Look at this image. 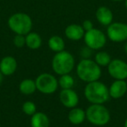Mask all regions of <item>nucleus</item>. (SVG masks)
Instances as JSON below:
<instances>
[{
  "label": "nucleus",
  "instance_id": "nucleus-1",
  "mask_svg": "<svg viewBox=\"0 0 127 127\" xmlns=\"http://www.w3.org/2000/svg\"><path fill=\"white\" fill-rule=\"evenodd\" d=\"M85 96L92 104H103L109 100V88L102 82L93 81L87 83L85 88Z\"/></svg>",
  "mask_w": 127,
  "mask_h": 127
},
{
  "label": "nucleus",
  "instance_id": "nucleus-2",
  "mask_svg": "<svg viewBox=\"0 0 127 127\" xmlns=\"http://www.w3.org/2000/svg\"><path fill=\"white\" fill-rule=\"evenodd\" d=\"M78 77L84 82L97 81L101 77V68L92 59H82L77 66Z\"/></svg>",
  "mask_w": 127,
  "mask_h": 127
},
{
  "label": "nucleus",
  "instance_id": "nucleus-3",
  "mask_svg": "<svg viewBox=\"0 0 127 127\" xmlns=\"http://www.w3.org/2000/svg\"><path fill=\"white\" fill-rule=\"evenodd\" d=\"M75 65L74 57L70 52L62 51L54 55L51 61V66L54 72L58 75L69 74Z\"/></svg>",
  "mask_w": 127,
  "mask_h": 127
},
{
  "label": "nucleus",
  "instance_id": "nucleus-4",
  "mask_svg": "<svg viewBox=\"0 0 127 127\" xmlns=\"http://www.w3.org/2000/svg\"><path fill=\"white\" fill-rule=\"evenodd\" d=\"M32 19L27 13L16 12L8 19V26L15 34L27 35L32 29Z\"/></svg>",
  "mask_w": 127,
  "mask_h": 127
},
{
  "label": "nucleus",
  "instance_id": "nucleus-5",
  "mask_svg": "<svg viewBox=\"0 0 127 127\" xmlns=\"http://www.w3.org/2000/svg\"><path fill=\"white\" fill-rule=\"evenodd\" d=\"M86 119L91 124L97 126H103L109 123L111 119L110 111L104 104H92L86 111Z\"/></svg>",
  "mask_w": 127,
  "mask_h": 127
},
{
  "label": "nucleus",
  "instance_id": "nucleus-6",
  "mask_svg": "<svg viewBox=\"0 0 127 127\" xmlns=\"http://www.w3.org/2000/svg\"><path fill=\"white\" fill-rule=\"evenodd\" d=\"M37 90L43 94H52L58 90V81L50 73H42L35 80Z\"/></svg>",
  "mask_w": 127,
  "mask_h": 127
},
{
  "label": "nucleus",
  "instance_id": "nucleus-7",
  "mask_svg": "<svg viewBox=\"0 0 127 127\" xmlns=\"http://www.w3.org/2000/svg\"><path fill=\"white\" fill-rule=\"evenodd\" d=\"M84 39H85V45L90 47L93 51L101 49L106 44L105 34L102 31L96 28H92V30L85 32Z\"/></svg>",
  "mask_w": 127,
  "mask_h": 127
},
{
  "label": "nucleus",
  "instance_id": "nucleus-8",
  "mask_svg": "<svg viewBox=\"0 0 127 127\" xmlns=\"http://www.w3.org/2000/svg\"><path fill=\"white\" fill-rule=\"evenodd\" d=\"M106 36L111 41L120 43L127 40V24L122 22H112L107 26Z\"/></svg>",
  "mask_w": 127,
  "mask_h": 127
},
{
  "label": "nucleus",
  "instance_id": "nucleus-9",
  "mask_svg": "<svg viewBox=\"0 0 127 127\" xmlns=\"http://www.w3.org/2000/svg\"><path fill=\"white\" fill-rule=\"evenodd\" d=\"M110 76L116 80H125L127 78V63L122 59L115 58L108 64Z\"/></svg>",
  "mask_w": 127,
  "mask_h": 127
},
{
  "label": "nucleus",
  "instance_id": "nucleus-10",
  "mask_svg": "<svg viewBox=\"0 0 127 127\" xmlns=\"http://www.w3.org/2000/svg\"><path fill=\"white\" fill-rule=\"evenodd\" d=\"M59 99L64 106L70 109L76 107L79 102L78 95L72 89H62L59 94Z\"/></svg>",
  "mask_w": 127,
  "mask_h": 127
},
{
  "label": "nucleus",
  "instance_id": "nucleus-11",
  "mask_svg": "<svg viewBox=\"0 0 127 127\" xmlns=\"http://www.w3.org/2000/svg\"><path fill=\"white\" fill-rule=\"evenodd\" d=\"M96 19L100 25L108 26L113 22V12L107 6H99L95 13Z\"/></svg>",
  "mask_w": 127,
  "mask_h": 127
},
{
  "label": "nucleus",
  "instance_id": "nucleus-12",
  "mask_svg": "<svg viewBox=\"0 0 127 127\" xmlns=\"http://www.w3.org/2000/svg\"><path fill=\"white\" fill-rule=\"evenodd\" d=\"M18 67V63L15 58L6 56L0 61V71L4 76H11L14 74Z\"/></svg>",
  "mask_w": 127,
  "mask_h": 127
},
{
  "label": "nucleus",
  "instance_id": "nucleus-13",
  "mask_svg": "<svg viewBox=\"0 0 127 127\" xmlns=\"http://www.w3.org/2000/svg\"><path fill=\"white\" fill-rule=\"evenodd\" d=\"M127 92V83L125 80H115L109 88L110 97L112 98H120Z\"/></svg>",
  "mask_w": 127,
  "mask_h": 127
},
{
  "label": "nucleus",
  "instance_id": "nucleus-14",
  "mask_svg": "<svg viewBox=\"0 0 127 127\" xmlns=\"http://www.w3.org/2000/svg\"><path fill=\"white\" fill-rule=\"evenodd\" d=\"M85 33V32L83 29V27H82V25H78V24L69 25L64 30L65 37L68 39L72 41H78L80 39L84 38Z\"/></svg>",
  "mask_w": 127,
  "mask_h": 127
},
{
  "label": "nucleus",
  "instance_id": "nucleus-15",
  "mask_svg": "<svg viewBox=\"0 0 127 127\" xmlns=\"http://www.w3.org/2000/svg\"><path fill=\"white\" fill-rule=\"evenodd\" d=\"M31 125L32 127H49L50 119L45 113L36 111L31 118Z\"/></svg>",
  "mask_w": 127,
  "mask_h": 127
},
{
  "label": "nucleus",
  "instance_id": "nucleus-16",
  "mask_svg": "<svg viewBox=\"0 0 127 127\" xmlns=\"http://www.w3.org/2000/svg\"><path fill=\"white\" fill-rule=\"evenodd\" d=\"M85 118H86L85 111L81 108H72L68 114V119L72 125H80L85 121Z\"/></svg>",
  "mask_w": 127,
  "mask_h": 127
},
{
  "label": "nucleus",
  "instance_id": "nucleus-17",
  "mask_svg": "<svg viewBox=\"0 0 127 127\" xmlns=\"http://www.w3.org/2000/svg\"><path fill=\"white\" fill-rule=\"evenodd\" d=\"M25 45L32 50H37L42 45V37L37 32H29L25 35Z\"/></svg>",
  "mask_w": 127,
  "mask_h": 127
},
{
  "label": "nucleus",
  "instance_id": "nucleus-18",
  "mask_svg": "<svg viewBox=\"0 0 127 127\" xmlns=\"http://www.w3.org/2000/svg\"><path fill=\"white\" fill-rule=\"evenodd\" d=\"M18 88H19L20 92L23 93L24 95H32L37 90L36 82L33 79H30V78H25L23 81L20 82Z\"/></svg>",
  "mask_w": 127,
  "mask_h": 127
},
{
  "label": "nucleus",
  "instance_id": "nucleus-19",
  "mask_svg": "<svg viewBox=\"0 0 127 127\" xmlns=\"http://www.w3.org/2000/svg\"><path fill=\"white\" fill-rule=\"evenodd\" d=\"M48 46L51 51H55V52H60L62 51H64V41L60 36L54 35L52 37H50L48 40Z\"/></svg>",
  "mask_w": 127,
  "mask_h": 127
},
{
  "label": "nucleus",
  "instance_id": "nucleus-20",
  "mask_svg": "<svg viewBox=\"0 0 127 127\" xmlns=\"http://www.w3.org/2000/svg\"><path fill=\"white\" fill-rule=\"evenodd\" d=\"M94 61L100 67H104V66H108L110 62L111 61V58L109 53H107L106 51H98L96 53Z\"/></svg>",
  "mask_w": 127,
  "mask_h": 127
},
{
  "label": "nucleus",
  "instance_id": "nucleus-21",
  "mask_svg": "<svg viewBox=\"0 0 127 127\" xmlns=\"http://www.w3.org/2000/svg\"><path fill=\"white\" fill-rule=\"evenodd\" d=\"M58 85L62 89H72L74 86V78L70 74H64L61 75L60 78H58Z\"/></svg>",
  "mask_w": 127,
  "mask_h": 127
},
{
  "label": "nucleus",
  "instance_id": "nucleus-22",
  "mask_svg": "<svg viewBox=\"0 0 127 127\" xmlns=\"http://www.w3.org/2000/svg\"><path fill=\"white\" fill-rule=\"evenodd\" d=\"M22 110L28 116H32L34 113L37 111V106L32 101H26L22 105Z\"/></svg>",
  "mask_w": 127,
  "mask_h": 127
},
{
  "label": "nucleus",
  "instance_id": "nucleus-23",
  "mask_svg": "<svg viewBox=\"0 0 127 127\" xmlns=\"http://www.w3.org/2000/svg\"><path fill=\"white\" fill-rule=\"evenodd\" d=\"M13 44L18 48L24 47L25 45V36L16 34V36L13 38Z\"/></svg>",
  "mask_w": 127,
  "mask_h": 127
},
{
  "label": "nucleus",
  "instance_id": "nucleus-24",
  "mask_svg": "<svg viewBox=\"0 0 127 127\" xmlns=\"http://www.w3.org/2000/svg\"><path fill=\"white\" fill-rule=\"evenodd\" d=\"M92 53H93V50L91 49L87 45L82 47L81 50H80V56H81V58L83 59H89V58H91V57L92 56Z\"/></svg>",
  "mask_w": 127,
  "mask_h": 127
},
{
  "label": "nucleus",
  "instance_id": "nucleus-25",
  "mask_svg": "<svg viewBox=\"0 0 127 127\" xmlns=\"http://www.w3.org/2000/svg\"><path fill=\"white\" fill-rule=\"evenodd\" d=\"M82 27H83V29L85 30V32H88V31L92 30V28H94L93 27V23H92L91 20L89 19H86L85 20V21L82 23Z\"/></svg>",
  "mask_w": 127,
  "mask_h": 127
},
{
  "label": "nucleus",
  "instance_id": "nucleus-26",
  "mask_svg": "<svg viewBox=\"0 0 127 127\" xmlns=\"http://www.w3.org/2000/svg\"><path fill=\"white\" fill-rule=\"evenodd\" d=\"M3 76H4V75L0 71V85H1V83H2V81H3Z\"/></svg>",
  "mask_w": 127,
  "mask_h": 127
},
{
  "label": "nucleus",
  "instance_id": "nucleus-27",
  "mask_svg": "<svg viewBox=\"0 0 127 127\" xmlns=\"http://www.w3.org/2000/svg\"><path fill=\"white\" fill-rule=\"evenodd\" d=\"M124 50H125V53L127 54V42H126V44H125V46H124Z\"/></svg>",
  "mask_w": 127,
  "mask_h": 127
},
{
  "label": "nucleus",
  "instance_id": "nucleus-28",
  "mask_svg": "<svg viewBox=\"0 0 127 127\" xmlns=\"http://www.w3.org/2000/svg\"><path fill=\"white\" fill-rule=\"evenodd\" d=\"M112 2H123V1H125V0H111Z\"/></svg>",
  "mask_w": 127,
  "mask_h": 127
},
{
  "label": "nucleus",
  "instance_id": "nucleus-29",
  "mask_svg": "<svg viewBox=\"0 0 127 127\" xmlns=\"http://www.w3.org/2000/svg\"><path fill=\"white\" fill-rule=\"evenodd\" d=\"M124 127H127V118H126V119H125V124H124Z\"/></svg>",
  "mask_w": 127,
  "mask_h": 127
},
{
  "label": "nucleus",
  "instance_id": "nucleus-30",
  "mask_svg": "<svg viewBox=\"0 0 127 127\" xmlns=\"http://www.w3.org/2000/svg\"><path fill=\"white\" fill-rule=\"evenodd\" d=\"M125 8L127 9V0H125Z\"/></svg>",
  "mask_w": 127,
  "mask_h": 127
}]
</instances>
